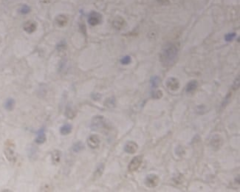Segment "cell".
<instances>
[{
  "label": "cell",
  "instance_id": "19",
  "mask_svg": "<svg viewBox=\"0 0 240 192\" xmlns=\"http://www.w3.org/2000/svg\"><path fill=\"white\" fill-rule=\"evenodd\" d=\"M65 114H66V116H67V117L70 119L74 118V117L75 116V111H74V109H72V106H70V105H68L67 107V109H66Z\"/></svg>",
  "mask_w": 240,
  "mask_h": 192
},
{
  "label": "cell",
  "instance_id": "3",
  "mask_svg": "<svg viewBox=\"0 0 240 192\" xmlns=\"http://www.w3.org/2000/svg\"><path fill=\"white\" fill-rule=\"evenodd\" d=\"M143 157L142 156H136L133 158L128 166V170L131 172H134L138 170L142 163Z\"/></svg>",
  "mask_w": 240,
  "mask_h": 192
},
{
  "label": "cell",
  "instance_id": "1",
  "mask_svg": "<svg viewBox=\"0 0 240 192\" xmlns=\"http://www.w3.org/2000/svg\"><path fill=\"white\" fill-rule=\"evenodd\" d=\"M178 50L174 44H167L160 54V61L162 65L169 67L173 65L178 59Z\"/></svg>",
  "mask_w": 240,
  "mask_h": 192
},
{
  "label": "cell",
  "instance_id": "7",
  "mask_svg": "<svg viewBox=\"0 0 240 192\" xmlns=\"http://www.w3.org/2000/svg\"><path fill=\"white\" fill-rule=\"evenodd\" d=\"M101 140H100L99 137L96 135H92L88 138L87 139V144L90 148L95 149L97 148L99 146Z\"/></svg>",
  "mask_w": 240,
  "mask_h": 192
},
{
  "label": "cell",
  "instance_id": "15",
  "mask_svg": "<svg viewBox=\"0 0 240 192\" xmlns=\"http://www.w3.org/2000/svg\"><path fill=\"white\" fill-rule=\"evenodd\" d=\"M45 140H46V135H45L44 130L41 129L38 132V135H37L36 138V142L38 144H42V143H44Z\"/></svg>",
  "mask_w": 240,
  "mask_h": 192
},
{
  "label": "cell",
  "instance_id": "30",
  "mask_svg": "<svg viewBox=\"0 0 240 192\" xmlns=\"http://www.w3.org/2000/svg\"><path fill=\"white\" fill-rule=\"evenodd\" d=\"M92 98H93L95 101H98V100H99L100 98H101V96L100 94H93V96H92Z\"/></svg>",
  "mask_w": 240,
  "mask_h": 192
},
{
  "label": "cell",
  "instance_id": "13",
  "mask_svg": "<svg viewBox=\"0 0 240 192\" xmlns=\"http://www.w3.org/2000/svg\"><path fill=\"white\" fill-rule=\"evenodd\" d=\"M56 22L57 24V25H59V27H64L68 22V18L66 17L65 15L61 14V15H59L56 17Z\"/></svg>",
  "mask_w": 240,
  "mask_h": 192
},
{
  "label": "cell",
  "instance_id": "23",
  "mask_svg": "<svg viewBox=\"0 0 240 192\" xmlns=\"http://www.w3.org/2000/svg\"><path fill=\"white\" fill-rule=\"evenodd\" d=\"M104 170V165L103 163H101L98 166L97 169H96V172H95V177H96V178L101 177V176L102 175Z\"/></svg>",
  "mask_w": 240,
  "mask_h": 192
},
{
  "label": "cell",
  "instance_id": "12",
  "mask_svg": "<svg viewBox=\"0 0 240 192\" xmlns=\"http://www.w3.org/2000/svg\"><path fill=\"white\" fill-rule=\"evenodd\" d=\"M126 22L122 17H116L112 22V26L115 29L120 30L125 26Z\"/></svg>",
  "mask_w": 240,
  "mask_h": 192
},
{
  "label": "cell",
  "instance_id": "26",
  "mask_svg": "<svg viewBox=\"0 0 240 192\" xmlns=\"http://www.w3.org/2000/svg\"><path fill=\"white\" fill-rule=\"evenodd\" d=\"M131 61L132 59L130 56H126L120 59V63H121L122 64H124V65H127V64H129V63H131Z\"/></svg>",
  "mask_w": 240,
  "mask_h": 192
},
{
  "label": "cell",
  "instance_id": "27",
  "mask_svg": "<svg viewBox=\"0 0 240 192\" xmlns=\"http://www.w3.org/2000/svg\"><path fill=\"white\" fill-rule=\"evenodd\" d=\"M235 36H236V33H228V34H227L226 35H225V39L227 41H231L232 40L235 38Z\"/></svg>",
  "mask_w": 240,
  "mask_h": 192
},
{
  "label": "cell",
  "instance_id": "22",
  "mask_svg": "<svg viewBox=\"0 0 240 192\" xmlns=\"http://www.w3.org/2000/svg\"><path fill=\"white\" fill-rule=\"evenodd\" d=\"M105 106H107L108 108H112L115 106V99L114 97H111L109 98L108 99L106 100L105 103H104Z\"/></svg>",
  "mask_w": 240,
  "mask_h": 192
},
{
  "label": "cell",
  "instance_id": "14",
  "mask_svg": "<svg viewBox=\"0 0 240 192\" xmlns=\"http://www.w3.org/2000/svg\"><path fill=\"white\" fill-rule=\"evenodd\" d=\"M198 82L196 80H192L188 83L186 86V92L187 93H193L197 89Z\"/></svg>",
  "mask_w": 240,
  "mask_h": 192
},
{
  "label": "cell",
  "instance_id": "20",
  "mask_svg": "<svg viewBox=\"0 0 240 192\" xmlns=\"http://www.w3.org/2000/svg\"><path fill=\"white\" fill-rule=\"evenodd\" d=\"M84 148V146L83 143L80 141L75 143V144L73 145V146H72V150H73L74 152H79V151H81V150H83Z\"/></svg>",
  "mask_w": 240,
  "mask_h": 192
},
{
  "label": "cell",
  "instance_id": "18",
  "mask_svg": "<svg viewBox=\"0 0 240 192\" xmlns=\"http://www.w3.org/2000/svg\"><path fill=\"white\" fill-rule=\"evenodd\" d=\"M14 106H15V101L13 98H8V99L6 100L5 103V108L7 110H13L14 108Z\"/></svg>",
  "mask_w": 240,
  "mask_h": 192
},
{
  "label": "cell",
  "instance_id": "16",
  "mask_svg": "<svg viewBox=\"0 0 240 192\" xmlns=\"http://www.w3.org/2000/svg\"><path fill=\"white\" fill-rule=\"evenodd\" d=\"M51 158H52L53 163L57 164L60 162L61 160V152L59 150H54L51 153Z\"/></svg>",
  "mask_w": 240,
  "mask_h": 192
},
{
  "label": "cell",
  "instance_id": "8",
  "mask_svg": "<svg viewBox=\"0 0 240 192\" xmlns=\"http://www.w3.org/2000/svg\"><path fill=\"white\" fill-rule=\"evenodd\" d=\"M138 149V145L134 141H128L124 146V151L128 154H135Z\"/></svg>",
  "mask_w": 240,
  "mask_h": 192
},
{
  "label": "cell",
  "instance_id": "31",
  "mask_svg": "<svg viewBox=\"0 0 240 192\" xmlns=\"http://www.w3.org/2000/svg\"><path fill=\"white\" fill-rule=\"evenodd\" d=\"M41 1L44 3H48L50 2V0H41Z\"/></svg>",
  "mask_w": 240,
  "mask_h": 192
},
{
  "label": "cell",
  "instance_id": "11",
  "mask_svg": "<svg viewBox=\"0 0 240 192\" xmlns=\"http://www.w3.org/2000/svg\"><path fill=\"white\" fill-rule=\"evenodd\" d=\"M4 153L6 158L10 162H15L17 160V156H16L15 152H14V149H12L11 147H6L5 148Z\"/></svg>",
  "mask_w": 240,
  "mask_h": 192
},
{
  "label": "cell",
  "instance_id": "4",
  "mask_svg": "<svg viewBox=\"0 0 240 192\" xmlns=\"http://www.w3.org/2000/svg\"><path fill=\"white\" fill-rule=\"evenodd\" d=\"M105 124V120H104V117L103 116L97 115L96 117H94L92 120L91 127L93 130H97L98 129L102 128Z\"/></svg>",
  "mask_w": 240,
  "mask_h": 192
},
{
  "label": "cell",
  "instance_id": "24",
  "mask_svg": "<svg viewBox=\"0 0 240 192\" xmlns=\"http://www.w3.org/2000/svg\"><path fill=\"white\" fill-rule=\"evenodd\" d=\"M163 93L161 90H155L151 94V97L154 99H160L163 97Z\"/></svg>",
  "mask_w": 240,
  "mask_h": 192
},
{
  "label": "cell",
  "instance_id": "28",
  "mask_svg": "<svg viewBox=\"0 0 240 192\" xmlns=\"http://www.w3.org/2000/svg\"><path fill=\"white\" fill-rule=\"evenodd\" d=\"M65 47H66L65 41H61V42H59L57 45V49L59 50H62L64 49Z\"/></svg>",
  "mask_w": 240,
  "mask_h": 192
},
{
  "label": "cell",
  "instance_id": "21",
  "mask_svg": "<svg viewBox=\"0 0 240 192\" xmlns=\"http://www.w3.org/2000/svg\"><path fill=\"white\" fill-rule=\"evenodd\" d=\"M160 82V79L159 78L158 76H153L152 78H151L150 83H151V86L152 88H157V87L159 86Z\"/></svg>",
  "mask_w": 240,
  "mask_h": 192
},
{
  "label": "cell",
  "instance_id": "10",
  "mask_svg": "<svg viewBox=\"0 0 240 192\" xmlns=\"http://www.w3.org/2000/svg\"><path fill=\"white\" fill-rule=\"evenodd\" d=\"M37 28V25L33 21H27L23 25V29L27 33H33L36 31Z\"/></svg>",
  "mask_w": 240,
  "mask_h": 192
},
{
  "label": "cell",
  "instance_id": "6",
  "mask_svg": "<svg viewBox=\"0 0 240 192\" xmlns=\"http://www.w3.org/2000/svg\"><path fill=\"white\" fill-rule=\"evenodd\" d=\"M166 85L167 88L170 90H172V91H176L180 88L179 80L176 78H173V77H171V78L167 79Z\"/></svg>",
  "mask_w": 240,
  "mask_h": 192
},
{
  "label": "cell",
  "instance_id": "17",
  "mask_svg": "<svg viewBox=\"0 0 240 192\" xmlns=\"http://www.w3.org/2000/svg\"><path fill=\"white\" fill-rule=\"evenodd\" d=\"M72 126L70 124H65V125L62 126L60 129V132L61 134L63 135H67L72 132Z\"/></svg>",
  "mask_w": 240,
  "mask_h": 192
},
{
  "label": "cell",
  "instance_id": "5",
  "mask_svg": "<svg viewBox=\"0 0 240 192\" xmlns=\"http://www.w3.org/2000/svg\"><path fill=\"white\" fill-rule=\"evenodd\" d=\"M101 19H102V17L101 14L97 12H92L89 16L88 22L92 26H96L101 23Z\"/></svg>",
  "mask_w": 240,
  "mask_h": 192
},
{
  "label": "cell",
  "instance_id": "32",
  "mask_svg": "<svg viewBox=\"0 0 240 192\" xmlns=\"http://www.w3.org/2000/svg\"><path fill=\"white\" fill-rule=\"evenodd\" d=\"M0 41H1V38H0Z\"/></svg>",
  "mask_w": 240,
  "mask_h": 192
},
{
  "label": "cell",
  "instance_id": "2",
  "mask_svg": "<svg viewBox=\"0 0 240 192\" xmlns=\"http://www.w3.org/2000/svg\"><path fill=\"white\" fill-rule=\"evenodd\" d=\"M160 183V178L157 175L154 174H151L146 176L145 179V184L147 187L149 188H154L156 187Z\"/></svg>",
  "mask_w": 240,
  "mask_h": 192
},
{
  "label": "cell",
  "instance_id": "25",
  "mask_svg": "<svg viewBox=\"0 0 240 192\" xmlns=\"http://www.w3.org/2000/svg\"><path fill=\"white\" fill-rule=\"evenodd\" d=\"M30 11V8L29 7L28 5H22V7L20 8V9H19V13L22 14H29Z\"/></svg>",
  "mask_w": 240,
  "mask_h": 192
},
{
  "label": "cell",
  "instance_id": "9",
  "mask_svg": "<svg viewBox=\"0 0 240 192\" xmlns=\"http://www.w3.org/2000/svg\"><path fill=\"white\" fill-rule=\"evenodd\" d=\"M210 143L211 147L214 148V149H219L222 146V143H223V140H222V138L220 137V135H217L212 137Z\"/></svg>",
  "mask_w": 240,
  "mask_h": 192
},
{
  "label": "cell",
  "instance_id": "29",
  "mask_svg": "<svg viewBox=\"0 0 240 192\" xmlns=\"http://www.w3.org/2000/svg\"><path fill=\"white\" fill-rule=\"evenodd\" d=\"M157 2L160 3L162 5H169V3H170L169 0H157Z\"/></svg>",
  "mask_w": 240,
  "mask_h": 192
}]
</instances>
